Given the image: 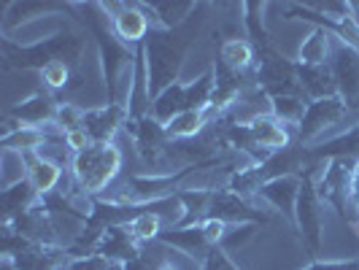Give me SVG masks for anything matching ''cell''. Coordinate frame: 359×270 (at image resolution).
Listing matches in <instances>:
<instances>
[{
	"instance_id": "cell-1",
	"label": "cell",
	"mask_w": 359,
	"mask_h": 270,
	"mask_svg": "<svg viewBox=\"0 0 359 270\" xmlns=\"http://www.w3.org/2000/svg\"><path fill=\"white\" fill-rule=\"evenodd\" d=\"M122 168V149L114 141H95L84 151L73 154L71 173L73 181L84 195H100L119 176Z\"/></svg>"
},
{
	"instance_id": "cell-2",
	"label": "cell",
	"mask_w": 359,
	"mask_h": 270,
	"mask_svg": "<svg viewBox=\"0 0 359 270\" xmlns=\"http://www.w3.org/2000/svg\"><path fill=\"white\" fill-rule=\"evenodd\" d=\"M294 219H297V227H300V233L306 238V243L316 252L319 243H322L324 214H322V198H319V192H313L311 184H303V187H300Z\"/></svg>"
},
{
	"instance_id": "cell-3",
	"label": "cell",
	"mask_w": 359,
	"mask_h": 270,
	"mask_svg": "<svg viewBox=\"0 0 359 270\" xmlns=\"http://www.w3.org/2000/svg\"><path fill=\"white\" fill-rule=\"evenodd\" d=\"M343 114H346V108H343L341 97H319V100L306 111V116H303V122H300V130H303L306 138H313V135L322 133L324 127L335 125Z\"/></svg>"
},
{
	"instance_id": "cell-4",
	"label": "cell",
	"mask_w": 359,
	"mask_h": 270,
	"mask_svg": "<svg viewBox=\"0 0 359 270\" xmlns=\"http://www.w3.org/2000/svg\"><path fill=\"white\" fill-rule=\"evenodd\" d=\"M259 195L268 200L276 211H284L287 216H294L297 198H300V184L292 176H276V179L265 181L259 187Z\"/></svg>"
},
{
	"instance_id": "cell-5",
	"label": "cell",
	"mask_w": 359,
	"mask_h": 270,
	"mask_svg": "<svg viewBox=\"0 0 359 270\" xmlns=\"http://www.w3.org/2000/svg\"><path fill=\"white\" fill-rule=\"evenodd\" d=\"M249 135L265 151H284L289 146V130L276 116H254L249 122Z\"/></svg>"
},
{
	"instance_id": "cell-6",
	"label": "cell",
	"mask_w": 359,
	"mask_h": 270,
	"mask_svg": "<svg viewBox=\"0 0 359 270\" xmlns=\"http://www.w3.org/2000/svg\"><path fill=\"white\" fill-rule=\"evenodd\" d=\"M60 179H62V168L54 160H49L41 151H36L30 157V162H27V181H30L36 195H49L54 187L60 184Z\"/></svg>"
},
{
	"instance_id": "cell-7",
	"label": "cell",
	"mask_w": 359,
	"mask_h": 270,
	"mask_svg": "<svg viewBox=\"0 0 359 270\" xmlns=\"http://www.w3.org/2000/svg\"><path fill=\"white\" fill-rule=\"evenodd\" d=\"M114 33L127 43H135L149 33V17L138 6H122L114 14Z\"/></svg>"
},
{
	"instance_id": "cell-8",
	"label": "cell",
	"mask_w": 359,
	"mask_h": 270,
	"mask_svg": "<svg viewBox=\"0 0 359 270\" xmlns=\"http://www.w3.org/2000/svg\"><path fill=\"white\" fill-rule=\"evenodd\" d=\"M162 227H165V222H162L160 211H141V214H135L125 224V230L130 233L133 241H154V238H162Z\"/></svg>"
},
{
	"instance_id": "cell-9",
	"label": "cell",
	"mask_w": 359,
	"mask_h": 270,
	"mask_svg": "<svg viewBox=\"0 0 359 270\" xmlns=\"http://www.w3.org/2000/svg\"><path fill=\"white\" fill-rule=\"evenodd\" d=\"M203 127H205L203 108H189V111L176 114V116L165 125V133H168L170 138H195Z\"/></svg>"
},
{
	"instance_id": "cell-10",
	"label": "cell",
	"mask_w": 359,
	"mask_h": 270,
	"mask_svg": "<svg viewBox=\"0 0 359 270\" xmlns=\"http://www.w3.org/2000/svg\"><path fill=\"white\" fill-rule=\"evenodd\" d=\"M330 57V36L324 30H313L311 36L300 43V62L306 68H322Z\"/></svg>"
},
{
	"instance_id": "cell-11",
	"label": "cell",
	"mask_w": 359,
	"mask_h": 270,
	"mask_svg": "<svg viewBox=\"0 0 359 270\" xmlns=\"http://www.w3.org/2000/svg\"><path fill=\"white\" fill-rule=\"evenodd\" d=\"M222 62L230 71H246L254 62V46L246 38H230L222 43Z\"/></svg>"
},
{
	"instance_id": "cell-12",
	"label": "cell",
	"mask_w": 359,
	"mask_h": 270,
	"mask_svg": "<svg viewBox=\"0 0 359 270\" xmlns=\"http://www.w3.org/2000/svg\"><path fill=\"white\" fill-rule=\"evenodd\" d=\"M306 103L303 100H297V97H287V95H281V97H276L273 100V116L281 122V125H297V122H303V116H306Z\"/></svg>"
},
{
	"instance_id": "cell-13",
	"label": "cell",
	"mask_w": 359,
	"mask_h": 270,
	"mask_svg": "<svg viewBox=\"0 0 359 270\" xmlns=\"http://www.w3.org/2000/svg\"><path fill=\"white\" fill-rule=\"evenodd\" d=\"M41 79L49 90H62L68 87V79H71V68L62 62V60H49L43 68H41Z\"/></svg>"
},
{
	"instance_id": "cell-14",
	"label": "cell",
	"mask_w": 359,
	"mask_h": 270,
	"mask_svg": "<svg viewBox=\"0 0 359 270\" xmlns=\"http://www.w3.org/2000/svg\"><path fill=\"white\" fill-rule=\"evenodd\" d=\"M200 233L203 238L208 241V246H219V243H224V238L230 233V224L227 222H222V219H214V216H205L203 222H200Z\"/></svg>"
},
{
	"instance_id": "cell-15",
	"label": "cell",
	"mask_w": 359,
	"mask_h": 270,
	"mask_svg": "<svg viewBox=\"0 0 359 270\" xmlns=\"http://www.w3.org/2000/svg\"><path fill=\"white\" fill-rule=\"evenodd\" d=\"M111 268V259H106L103 254H84V257H76L68 270H108Z\"/></svg>"
},
{
	"instance_id": "cell-16",
	"label": "cell",
	"mask_w": 359,
	"mask_h": 270,
	"mask_svg": "<svg viewBox=\"0 0 359 270\" xmlns=\"http://www.w3.org/2000/svg\"><path fill=\"white\" fill-rule=\"evenodd\" d=\"M62 141H65V146L71 149L73 154H79V151H84L87 146L95 144L92 135L87 133V127H79V130H71V133H62Z\"/></svg>"
},
{
	"instance_id": "cell-17",
	"label": "cell",
	"mask_w": 359,
	"mask_h": 270,
	"mask_svg": "<svg viewBox=\"0 0 359 270\" xmlns=\"http://www.w3.org/2000/svg\"><path fill=\"white\" fill-rule=\"evenodd\" d=\"M122 270H157V265H151V259H149V257L138 254L135 259L125 262V265H122Z\"/></svg>"
},
{
	"instance_id": "cell-18",
	"label": "cell",
	"mask_w": 359,
	"mask_h": 270,
	"mask_svg": "<svg viewBox=\"0 0 359 270\" xmlns=\"http://www.w3.org/2000/svg\"><path fill=\"white\" fill-rule=\"evenodd\" d=\"M157 270H181V265H176L173 259H165V262H160V265H157Z\"/></svg>"
}]
</instances>
